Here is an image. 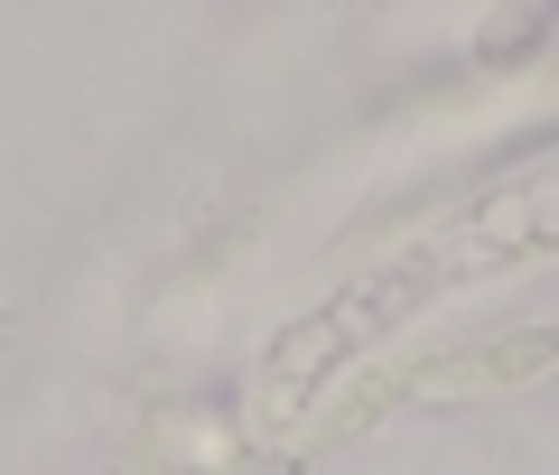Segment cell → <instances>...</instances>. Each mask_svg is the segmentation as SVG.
Returning <instances> with one entry per match:
<instances>
[{
    "label": "cell",
    "mask_w": 559,
    "mask_h": 475,
    "mask_svg": "<svg viewBox=\"0 0 559 475\" xmlns=\"http://www.w3.org/2000/svg\"><path fill=\"white\" fill-rule=\"evenodd\" d=\"M550 252H559V158H550V168H532V178H513L503 197H485L476 215L448 224V234L419 252V261H439V271H382L373 289H355L345 308H326L318 326H299V345H318V336H336V345H373V336H392L401 298H429L439 280L532 271V261H550Z\"/></svg>",
    "instance_id": "6da1fadb"
},
{
    "label": "cell",
    "mask_w": 559,
    "mask_h": 475,
    "mask_svg": "<svg viewBox=\"0 0 559 475\" xmlns=\"http://www.w3.org/2000/svg\"><path fill=\"white\" fill-rule=\"evenodd\" d=\"M559 373V326H513V336H448V345H411L382 355L373 373H355L345 392L318 401V438H355L382 411H439L466 392H522V382Z\"/></svg>",
    "instance_id": "7a4b0ae2"
}]
</instances>
